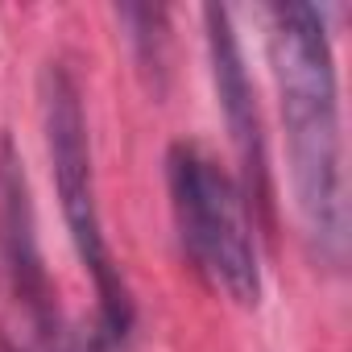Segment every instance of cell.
<instances>
[{
	"label": "cell",
	"instance_id": "6da1fadb",
	"mask_svg": "<svg viewBox=\"0 0 352 352\" xmlns=\"http://www.w3.org/2000/svg\"><path fill=\"white\" fill-rule=\"evenodd\" d=\"M270 63L298 220L319 257L340 265L348 245L340 91L331 38L315 5H278L270 13Z\"/></svg>",
	"mask_w": 352,
	"mask_h": 352
},
{
	"label": "cell",
	"instance_id": "7a4b0ae2",
	"mask_svg": "<svg viewBox=\"0 0 352 352\" xmlns=\"http://www.w3.org/2000/svg\"><path fill=\"white\" fill-rule=\"evenodd\" d=\"M170 208L179 224V241L195 270L224 290L241 307H257L261 298V265L253 245V224L245 208V191L232 174L208 157L199 145L179 141L166 157Z\"/></svg>",
	"mask_w": 352,
	"mask_h": 352
},
{
	"label": "cell",
	"instance_id": "3957f363",
	"mask_svg": "<svg viewBox=\"0 0 352 352\" xmlns=\"http://www.w3.org/2000/svg\"><path fill=\"white\" fill-rule=\"evenodd\" d=\"M42 129H46V149L54 166V187L63 199V216L75 241L79 261L96 278L100 290V327L116 340L129 336L133 323V298L120 278V265L104 241V220L96 204V170H91V137H87V116L79 87L67 67L50 63L42 71Z\"/></svg>",
	"mask_w": 352,
	"mask_h": 352
},
{
	"label": "cell",
	"instance_id": "277c9868",
	"mask_svg": "<svg viewBox=\"0 0 352 352\" xmlns=\"http://www.w3.org/2000/svg\"><path fill=\"white\" fill-rule=\"evenodd\" d=\"M0 249L9 261L13 290L21 307L30 311L34 327L42 340L58 331V307H54V286L42 265L38 249V220H34V199H30V179L21 170V153L13 149L9 137H0Z\"/></svg>",
	"mask_w": 352,
	"mask_h": 352
},
{
	"label": "cell",
	"instance_id": "5b68a950",
	"mask_svg": "<svg viewBox=\"0 0 352 352\" xmlns=\"http://www.w3.org/2000/svg\"><path fill=\"white\" fill-rule=\"evenodd\" d=\"M208 21V54H212V79H216V96H220V112L228 120L232 145L245 162V179L257 204H265V137H261V112H257V96L245 71V54L236 42V30L228 21V9H204Z\"/></svg>",
	"mask_w": 352,
	"mask_h": 352
},
{
	"label": "cell",
	"instance_id": "8992f818",
	"mask_svg": "<svg viewBox=\"0 0 352 352\" xmlns=\"http://www.w3.org/2000/svg\"><path fill=\"white\" fill-rule=\"evenodd\" d=\"M116 344H120L116 336H108L104 327H96V331H83V336H75L67 352H112Z\"/></svg>",
	"mask_w": 352,
	"mask_h": 352
}]
</instances>
